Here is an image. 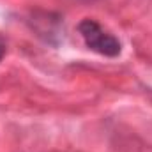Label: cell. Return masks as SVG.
Wrapping results in <instances>:
<instances>
[{"instance_id": "obj_1", "label": "cell", "mask_w": 152, "mask_h": 152, "mask_svg": "<svg viewBox=\"0 0 152 152\" xmlns=\"http://www.w3.org/2000/svg\"><path fill=\"white\" fill-rule=\"evenodd\" d=\"M78 32L83 37L85 44L88 50L104 55V57H118L122 51V44L120 41L115 37L112 32H108L106 28H103L96 20L92 18H85L78 23Z\"/></svg>"}, {"instance_id": "obj_2", "label": "cell", "mask_w": 152, "mask_h": 152, "mask_svg": "<svg viewBox=\"0 0 152 152\" xmlns=\"http://www.w3.org/2000/svg\"><path fill=\"white\" fill-rule=\"evenodd\" d=\"M4 55H5V42L0 39V60L4 58Z\"/></svg>"}]
</instances>
